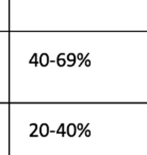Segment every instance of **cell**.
<instances>
[{
  "mask_svg": "<svg viewBox=\"0 0 147 155\" xmlns=\"http://www.w3.org/2000/svg\"><path fill=\"white\" fill-rule=\"evenodd\" d=\"M49 62H50V60H49V55H48V53L43 52L42 54L39 55V59H38V63H39V65H41L42 67H46V66H48Z\"/></svg>",
  "mask_w": 147,
  "mask_h": 155,
  "instance_id": "1",
  "label": "cell"
},
{
  "mask_svg": "<svg viewBox=\"0 0 147 155\" xmlns=\"http://www.w3.org/2000/svg\"><path fill=\"white\" fill-rule=\"evenodd\" d=\"M39 135L42 137H47L49 135V133H50V130H49V125L47 123H42L41 125H39Z\"/></svg>",
  "mask_w": 147,
  "mask_h": 155,
  "instance_id": "2",
  "label": "cell"
},
{
  "mask_svg": "<svg viewBox=\"0 0 147 155\" xmlns=\"http://www.w3.org/2000/svg\"><path fill=\"white\" fill-rule=\"evenodd\" d=\"M76 133H77V126L74 123H69L67 125V130H66V134H67L69 137H75Z\"/></svg>",
  "mask_w": 147,
  "mask_h": 155,
  "instance_id": "3",
  "label": "cell"
},
{
  "mask_svg": "<svg viewBox=\"0 0 147 155\" xmlns=\"http://www.w3.org/2000/svg\"><path fill=\"white\" fill-rule=\"evenodd\" d=\"M64 55H65V52H61L57 57L56 63H57V65L59 66V67H64V66L66 65V60L62 59V56H64Z\"/></svg>",
  "mask_w": 147,
  "mask_h": 155,
  "instance_id": "4",
  "label": "cell"
},
{
  "mask_svg": "<svg viewBox=\"0 0 147 155\" xmlns=\"http://www.w3.org/2000/svg\"><path fill=\"white\" fill-rule=\"evenodd\" d=\"M76 60H77V55H76L74 52H70V53H68V54H67V61L76 64Z\"/></svg>",
  "mask_w": 147,
  "mask_h": 155,
  "instance_id": "5",
  "label": "cell"
},
{
  "mask_svg": "<svg viewBox=\"0 0 147 155\" xmlns=\"http://www.w3.org/2000/svg\"><path fill=\"white\" fill-rule=\"evenodd\" d=\"M56 133H57V134H61L62 136H65V134H66V131L64 130V123H61L60 127H59V129H58V130L56 131Z\"/></svg>",
  "mask_w": 147,
  "mask_h": 155,
  "instance_id": "6",
  "label": "cell"
},
{
  "mask_svg": "<svg viewBox=\"0 0 147 155\" xmlns=\"http://www.w3.org/2000/svg\"><path fill=\"white\" fill-rule=\"evenodd\" d=\"M30 126L33 127V132L30 134V137H36V135H35V132L37 131V124H36V123H31Z\"/></svg>",
  "mask_w": 147,
  "mask_h": 155,
  "instance_id": "7",
  "label": "cell"
},
{
  "mask_svg": "<svg viewBox=\"0 0 147 155\" xmlns=\"http://www.w3.org/2000/svg\"><path fill=\"white\" fill-rule=\"evenodd\" d=\"M33 56H34V66L36 67V66L39 64V63H38V56H37V53H34Z\"/></svg>",
  "mask_w": 147,
  "mask_h": 155,
  "instance_id": "8",
  "label": "cell"
},
{
  "mask_svg": "<svg viewBox=\"0 0 147 155\" xmlns=\"http://www.w3.org/2000/svg\"><path fill=\"white\" fill-rule=\"evenodd\" d=\"M83 57H84V55H83V53H81V52L77 54V60H78V61H82Z\"/></svg>",
  "mask_w": 147,
  "mask_h": 155,
  "instance_id": "9",
  "label": "cell"
},
{
  "mask_svg": "<svg viewBox=\"0 0 147 155\" xmlns=\"http://www.w3.org/2000/svg\"><path fill=\"white\" fill-rule=\"evenodd\" d=\"M87 127H88V124H86L85 126H84V127H83V130L81 131V133H80V135H79V137H82V136H83V134H84V132H85V131L87 130Z\"/></svg>",
  "mask_w": 147,
  "mask_h": 155,
  "instance_id": "10",
  "label": "cell"
},
{
  "mask_svg": "<svg viewBox=\"0 0 147 155\" xmlns=\"http://www.w3.org/2000/svg\"><path fill=\"white\" fill-rule=\"evenodd\" d=\"M83 124H82V123H78V124H77V131H82L83 130Z\"/></svg>",
  "mask_w": 147,
  "mask_h": 155,
  "instance_id": "11",
  "label": "cell"
},
{
  "mask_svg": "<svg viewBox=\"0 0 147 155\" xmlns=\"http://www.w3.org/2000/svg\"><path fill=\"white\" fill-rule=\"evenodd\" d=\"M88 55H90V53H87V54H86L85 56H84V57H83V60L81 61V63H80V65H79V66H82V65L84 64V62H85V61H86V59H87V56H88Z\"/></svg>",
  "mask_w": 147,
  "mask_h": 155,
  "instance_id": "12",
  "label": "cell"
},
{
  "mask_svg": "<svg viewBox=\"0 0 147 155\" xmlns=\"http://www.w3.org/2000/svg\"><path fill=\"white\" fill-rule=\"evenodd\" d=\"M84 135H85V137H90L91 136V131L90 130H86L85 132H84Z\"/></svg>",
  "mask_w": 147,
  "mask_h": 155,
  "instance_id": "13",
  "label": "cell"
},
{
  "mask_svg": "<svg viewBox=\"0 0 147 155\" xmlns=\"http://www.w3.org/2000/svg\"><path fill=\"white\" fill-rule=\"evenodd\" d=\"M84 64H85L86 67H90V66H91V61L90 60H86L85 62H84Z\"/></svg>",
  "mask_w": 147,
  "mask_h": 155,
  "instance_id": "14",
  "label": "cell"
}]
</instances>
